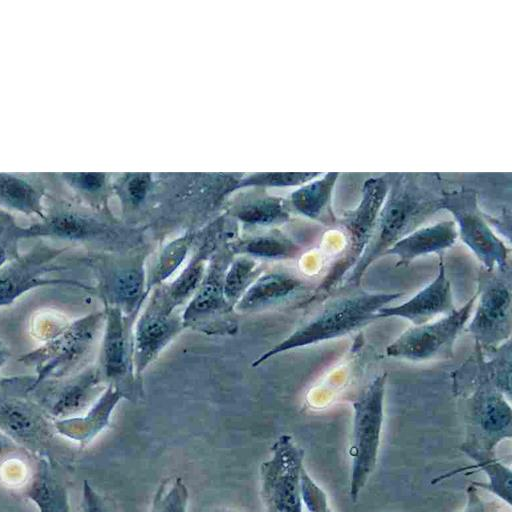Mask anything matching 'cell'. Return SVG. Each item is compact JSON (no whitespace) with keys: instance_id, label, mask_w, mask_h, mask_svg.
I'll use <instances>...</instances> for the list:
<instances>
[{"instance_id":"cell-1","label":"cell","mask_w":512,"mask_h":512,"mask_svg":"<svg viewBox=\"0 0 512 512\" xmlns=\"http://www.w3.org/2000/svg\"><path fill=\"white\" fill-rule=\"evenodd\" d=\"M405 294L400 291L370 293L359 288L333 294L328 297V300H324L322 308L312 318L259 356L252 366H259L278 354L354 332L377 320L376 314L381 308L389 306Z\"/></svg>"},{"instance_id":"cell-2","label":"cell","mask_w":512,"mask_h":512,"mask_svg":"<svg viewBox=\"0 0 512 512\" xmlns=\"http://www.w3.org/2000/svg\"><path fill=\"white\" fill-rule=\"evenodd\" d=\"M104 318V311H97L65 322L47 336L42 345L20 355L17 361L35 371L28 393L46 380L78 372L92 350Z\"/></svg>"},{"instance_id":"cell-3","label":"cell","mask_w":512,"mask_h":512,"mask_svg":"<svg viewBox=\"0 0 512 512\" xmlns=\"http://www.w3.org/2000/svg\"><path fill=\"white\" fill-rule=\"evenodd\" d=\"M386 381V373L376 376L352 403L353 427L349 448V496L352 502L357 501L376 467L384 423Z\"/></svg>"},{"instance_id":"cell-4","label":"cell","mask_w":512,"mask_h":512,"mask_svg":"<svg viewBox=\"0 0 512 512\" xmlns=\"http://www.w3.org/2000/svg\"><path fill=\"white\" fill-rule=\"evenodd\" d=\"M472 319L465 330L476 341V348L491 351L511 338V271H487L481 267Z\"/></svg>"},{"instance_id":"cell-5","label":"cell","mask_w":512,"mask_h":512,"mask_svg":"<svg viewBox=\"0 0 512 512\" xmlns=\"http://www.w3.org/2000/svg\"><path fill=\"white\" fill-rule=\"evenodd\" d=\"M69 249L68 246L55 247L41 241L0 268V308L11 305L25 293L39 287L64 285L91 289L74 279L51 276L70 269L60 260Z\"/></svg>"},{"instance_id":"cell-6","label":"cell","mask_w":512,"mask_h":512,"mask_svg":"<svg viewBox=\"0 0 512 512\" xmlns=\"http://www.w3.org/2000/svg\"><path fill=\"white\" fill-rule=\"evenodd\" d=\"M476 297L475 292L462 307L451 313L406 329L386 347V355L412 362L452 358L455 341L465 330Z\"/></svg>"},{"instance_id":"cell-7","label":"cell","mask_w":512,"mask_h":512,"mask_svg":"<svg viewBox=\"0 0 512 512\" xmlns=\"http://www.w3.org/2000/svg\"><path fill=\"white\" fill-rule=\"evenodd\" d=\"M304 451L290 435L273 444L271 458L260 468L261 496L266 512H303L301 473Z\"/></svg>"},{"instance_id":"cell-8","label":"cell","mask_w":512,"mask_h":512,"mask_svg":"<svg viewBox=\"0 0 512 512\" xmlns=\"http://www.w3.org/2000/svg\"><path fill=\"white\" fill-rule=\"evenodd\" d=\"M468 401L469 433L466 441L495 453L512 437V410L507 397L490 384H477Z\"/></svg>"},{"instance_id":"cell-9","label":"cell","mask_w":512,"mask_h":512,"mask_svg":"<svg viewBox=\"0 0 512 512\" xmlns=\"http://www.w3.org/2000/svg\"><path fill=\"white\" fill-rule=\"evenodd\" d=\"M104 379L98 366L84 368L70 376L46 380L29 391L52 417H75L100 396Z\"/></svg>"},{"instance_id":"cell-10","label":"cell","mask_w":512,"mask_h":512,"mask_svg":"<svg viewBox=\"0 0 512 512\" xmlns=\"http://www.w3.org/2000/svg\"><path fill=\"white\" fill-rule=\"evenodd\" d=\"M182 319L164 299L160 288L139 317L135 328L133 362L137 376L182 329Z\"/></svg>"},{"instance_id":"cell-11","label":"cell","mask_w":512,"mask_h":512,"mask_svg":"<svg viewBox=\"0 0 512 512\" xmlns=\"http://www.w3.org/2000/svg\"><path fill=\"white\" fill-rule=\"evenodd\" d=\"M436 275L425 287L407 301L381 308L376 319L397 317L420 325L432 321L439 315H447L455 310L451 283L446 275L442 254H438Z\"/></svg>"},{"instance_id":"cell-12","label":"cell","mask_w":512,"mask_h":512,"mask_svg":"<svg viewBox=\"0 0 512 512\" xmlns=\"http://www.w3.org/2000/svg\"><path fill=\"white\" fill-rule=\"evenodd\" d=\"M457 222L458 236L487 271L506 270L510 248L489 227L473 205L451 208Z\"/></svg>"},{"instance_id":"cell-13","label":"cell","mask_w":512,"mask_h":512,"mask_svg":"<svg viewBox=\"0 0 512 512\" xmlns=\"http://www.w3.org/2000/svg\"><path fill=\"white\" fill-rule=\"evenodd\" d=\"M52 187L50 173L0 172V207L9 213L42 219Z\"/></svg>"},{"instance_id":"cell-14","label":"cell","mask_w":512,"mask_h":512,"mask_svg":"<svg viewBox=\"0 0 512 512\" xmlns=\"http://www.w3.org/2000/svg\"><path fill=\"white\" fill-rule=\"evenodd\" d=\"M104 314L98 367L105 382L119 387L129 368L125 319L123 311L114 305H107Z\"/></svg>"},{"instance_id":"cell-15","label":"cell","mask_w":512,"mask_h":512,"mask_svg":"<svg viewBox=\"0 0 512 512\" xmlns=\"http://www.w3.org/2000/svg\"><path fill=\"white\" fill-rule=\"evenodd\" d=\"M457 238L456 223L442 221L414 229L391 246L385 255L397 258L396 267H406L419 257L433 253L441 254L452 247Z\"/></svg>"},{"instance_id":"cell-16","label":"cell","mask_w":512,"mask_h":512,"mask_svg":"<svg viewBox=\"0 0 512 512\" xmlns=\"http://www.w3.org/2000/svg\"><path fill=\"white\" fill-rule=\"evenodd\" d=\"M224 274L222 257L214 259L213 263L211 261L209 270L183 312V327L195 325L230 307L223 293Z\"/></svg>"},{"instance_id":"cell-17","label":"cell","mask_w":512,"mask_h":512,"mask_svg":"<svg viewBox=\"0 0 512 512\" xmlns=\"http://www.w3.org/2000/svg\"><path fill=\"white\" fill-rule=\"evenodd\" d=\"M122 397L120 387L109 385L84 416L57 420L55 426L70 438L88 441L108 425L110 415Z\"/></svg>"},{"instance_id":"cell-18","label":"cell","mask_w":512,"mask_h":512,"mask_svg":"<svg viewBox=\"0 0 512 512\" xmlns=\"http://www.w3.org/2000/svg\"><path fill=\"white\" fill-rule=\"evenodd\" d=\"M460 450L466 454L475 464L461 471L480 470L488 481L472 482L480 490H486L497 496L508 507H511L512 498V471L509 466L500 462L494 452L486 451L472 442L464 441Z\"/></svg>"},{"instance_id":"cell-19","label":"cell","mask_w":512,"mask_h":512,"mask_svg":"<svg viewBox=\"0 0 512 512\" xmlns=\"http://www.w3.org/2000/svg\"><path fill=\"white\" fill-rule=\"evenodd\" d=\"M302 286V281L294 275L267 273L250 284L235 306L242 311L262 308L290 297Z\"/></svg>"},{"instance_id":"cell-20","label":"cell","mask_w":512,"mask_h":512,"mask_svg":"<svg viewBox=\"0 0 512 512\" xmlns=\"http://www.w3.org/2000/svg\"><path fill=\"white\" fill-rule=\"evenodd\" d=\"M100 276L101 293L109 300L108 305L118 306L122 311L133 310L146 295L145 274L140 265Z\"/></svg>"},{"instance_id":"cell-21","label":"cell","mask_w":512,"mask_h":512,"mask_svg":"<svg viewBox=\"0 0 512 512\" xmlns=\"http://www.w3.org/2000/svg\"><path fill=\"white\" fill-rule=\"evenodd\" d=\"M212 248L203 245L190 260L180 275L168 286L160 289L166 302L175 309L187 300L201 284L206 269V262Z\"/></svg>"},{"instance_id":"cell-22","label":"cell","mask_w":512,"mask_h":512,"mask_svg":"<svg viewBox=\"0 0 512 512\" xmlns=\"http://www.w3.org/2000/svg\"><path fill=\"white\" fill-rule=\"evenodd\" d=\"M237 250L253 257L285 260L296 258L301 248L287 237L270 235L250 239L241 244Z\"/></svg>"},{"instance_id":"cell-23","label":"cell","mask_w":512,"mask_h":512,"mask_svg":"<svg viewBox=\"0 0 512 512\" xmlns=\"http://www.w3.org/2000/svg\"><path fill=\"white\" fill-rule=\"evenodd\" d=\"M256 270V262L244 256L236 258L227 266L223 279V293L230 307L236 305L254 281Z\"/></svg>"},{"instance_id":"cell-24","label":"cell","mask_w":512,"mask_h":512,"mask_svg":"<svg viewBox=\"0 0 512 512\" xmlns=\"http://www.w3.org/2000/svg\"><path fill=\"white\" fill-rule=\"evenodd\" d=\"M191 243L192 236L186 235L165 246L148 281V290L167 280L181 266L187 257Z\"/></svg>"},{"instance_id":"cell-25","label":"cell","mask_w":512,"mask_h":512,"mask_svg":"<svg viewBox=\"0 0 512 512\" xmlns=\"http://www.w3.org/2000/svg\"><path fill=\"white\" fill-rule=\"evenodd\" d=\"M188 498L182 478L165 479L154 494L150 512H187Z\"/></svg>"},{"instance_id":"cell-26","label":"cell","mask_w":512,"mask_h":512,"mask_svg":"<svg viewBox=\"0 0 512 512\" xmlns=\"http://www.w3.org/2000/svg\"><path fill=\"white\" fill-rule=\"evenodd\" d=\"M28 496L36 503L40 512H64L65 510L64 495L46 469L35 479Z\"/></svg>"},{"instance_id":"cell-27","label":"cell","mask_w":512,"mask_h":512,"mask_svg":"<svg viewBox=\"0 0 512 512\" xmlns=\"http://www.w3.org/2000/svg\"><path fill=\"white\" fill-rule=\"evenodd\" d=\"M17 226L11 213L0 210V268L20 255Z\"/></svg>"},{"instance_id":"cell-28","label":"cell","mask_w":512,"mask_h":512,"mask_svg":"<svg viewBox=\"0 0 512 512\" xmlns=\"http://www.w3.org/2000/svg\"><path fill=\"white\" fill-rule=\"evenodd\" d=\"M240 218L248 223L270 224L284 220L286 214L281 210L280 206L269 205L264 206V208H251L243 211L240 214Z\"/></svg>"},{"instance_id":"cell-29","label":"cell","mask_w":512,"mask_h":512,"mask_svg":"<svg viewBox=\"0 0 512 512\" xmlns=\"http://www.w3.org/2000/svg\"><path fill=\"white\" fill-rule=\"evenodd\" d=\"M466 496V504L461 512H498L496 503L483 499L480 489L473 483L467 487Z\"/></svg>"},{"instance_id":"cell-30","label":"cell","mask_w":512,"mask_h":512,"mask_svg":"<svg viewBox=\"0 0 512 512\" xmlns=\"http://www.w3.org/2000/svg\"><path fill=\"white\" fill-rule=\"evenodd\" d=\"M82 506L84 512H109L103 499L87 481L83 485Z\"/></svg>"},{"instance_id":"cell-31","label":"cell","mask_w":512,"mask_h":512,"mask_svg":"<svg viewBox=\"0 0 512 512\" xmlns=\"http://www.w3.org/2000/svg\"><path fill=\"white\" fill-rule=\"evenodd\" d=\"M10 357L11 352L8 346L2 340H0V372L4 365L9 361Z\"/></svg>"},{"instance_id":"cell-32","label":"cell","mask_w":512,"mask_h":512,"mask_svg":"<svg viewBox=\"0 0 512 512\" xmlns=\"http://www.w3.org/2000/svg\"><path fill=\"white\" fill-rule=\"evenodd\" d=\"M8 439L0 432V455L5 451Z\"/></svg>"}]
</instances>
